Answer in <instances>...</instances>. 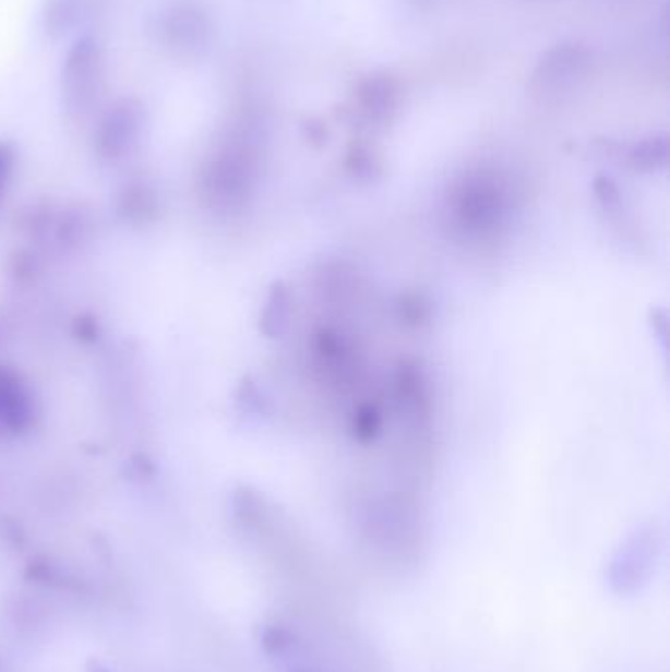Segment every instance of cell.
Segmentation results:
<instances>
[{"label": "cell", "instance_id": "cell-1", "mask_svg": "<svg viewBox=\"0 0 670 672\" xmlns=\"http://www.w3.org/2000/svg\"><path fill=\"white\" fill-rule=\"evenodd\" d=\"M258 168V130L254 122L235 130L208 159L203 193L218 207H237L252 191Z\"/></svg>", "mask_w": 670, "mask_h": 672}, {"label": "cell", "instance_id": "cell-2", "mask_svg": "<svg viewBox=\"0 0 670 672\" xmlns=\"http://www.w3.org/2000/svg\"><path fill=\"white\" fill-rule=\"evenodd\" d=\"M61 103L71 119H85L99 107L107 85L99 41L83 36L73 41L61 65Z\"/></svg>", "mask_w": 670, "mask_h": 672}, {"label": "cell", "instance_id": "cell-3", "mask_svg": "<svg viewBox=\"0 0 670 672\" xmlns=\"http://www.w3.org/2000/svg\"><path fill=\"white\" fill-rule=\"evenodd\" d=\"M159 41L181 61L201 60L215 40V22L199 0H171L159 12L156 24Z\"/></svg>", "mask_w": 670, "mask_h": 672}, {"label": "cell", "instance_id": "cell-4", "mask_svg": "<svg viewBox=\"0 0 670 672\" xmlns=\"http://www.w3.org/2000/svg\"><path fill=\"white\" fill-rule=\"evenodd\" d=\"M144 107L134 97H124L110 105L95 130V154L103 161L127 158L139 144L144 130Z\"/></svg>", "mask_w": 670, "mask_h": 672}, {"label": "cell", "instance_id": "cell-5", "mask_svg": "<svg viewBox=\"0 0 670 672\" xmlns=\"http://www.w3.org/2000/svg\"><path fill=\"white\" fill-rule=\"evenodd\" d=\"M657 554H659L657 535L645 529L631 535L608 564L606 578L611 592L618 596L639 592L641 588L649 583L653 566L657 563Z\"/></svg>", "mask_w": 670, "mask_h": 672}, {"label": "cell", "instance_id": "cell-6", "mask_svg": "<svg viewBox=\"0 0 670 672\" xmlns=\"http://www.w3.org/2000/svg\"><path fill=\"white\" fill-rule=\"evenodd\" d=\"M590 51L582 44L566 41L554 46L541 60L533 73L531 87L539 95H559L571 89L576 81L588 70Z\"/></svg>", "mask_w": 670, "mask_h": 672}, {"label": "cell", "instance_id": "cell-7", "mask_svg": "<svg viewBox=\"0 0 670 672\" xmlns=\"http://www.w3.org/2000/svg\"><path fill=\"white\" fill-rule=\"evenodd\" d=\"M36 421V399L12 368L0 367V433L21 435Z\"/></svg>", "mask_w": 670, "mask_h": 672}, {"label": "cell", "instance_id": "cell-8", "mask_svg": "<svg viewBox=\"0 0 670 672\" xmlns=\"http://www.w3.org/2000/svg\"><path fill=\"white\" fill-rule=\"evenodd\" d=\"M399 105V83L390 73L375 71L360 80L356 87V107L370 122H385L394 117Z\"/></svg>", "mask_w": 670, "mask_h": 672}, {"label": "cell", "instance_id": "cell-9", "mask_svg": "<svg viewBox=\"0 0 670 672\" xmlns=\"http://www.w3.org/2000/svg\"><path fill=\"white\" fill-rule=\"evenodd\" d=\"M87 0H46L41 11L44 32L58 40L70 34L85 16Z\"/></svg>", "mask_w": 670, "mask_h": 672}, {"label": "cell", "instance_id": "cell-10", "mask_svg": "<svg viewBox=\"0 0 670 672\" xmlns=\"http://www.w3.org/2000/svg\"><path fill=\"white\" fill-rule=\"evenodd\" d=\"M627 158H630L633 168L643 169V171L665 168L667 158H669L667 136H653V139L643 140L631 148Z\"/></svg>", "mask_w": 670, "mask_h": 672}, {"label": "cell", "instance_id": "cell-11", "mask_svg": "<svg viewBox=\"0 0 670 672\" xmlns=\"http://www.w3.org/2000/svg\"><path fill=\"white\" fill-rule=\"evenodd\" d=\"M12 168H14V149L11 144L0 142V193L11 178Z\"/></svg>", "mask_w": 670, "mask_h": 672}, {"label": "cell", "instance_id": "cell-12", "mask_svg": "<svg viewBox=\"0 0 670 672\" xmlns=\"http://www.w3.org/2000/svg\"><path fill=\"white\" fill-rule=\"evenodd\" d=\"M87 672H112L109 667H105V664H100V662H91L89 667H87Z\"/></svg>", "mask_w": 670, "mask_h": 672}]
</instances>
